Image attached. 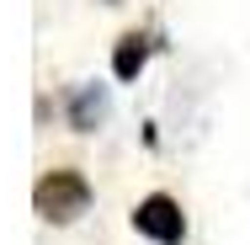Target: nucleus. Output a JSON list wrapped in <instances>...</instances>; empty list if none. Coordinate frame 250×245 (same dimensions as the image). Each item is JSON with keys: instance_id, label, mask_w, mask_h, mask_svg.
I'll return each mask as SVG.
<instances>
[{"instance_id": "obj_4", "label": "nucleus", "mask_w": 250, "mask_h": 245, "mask_svg": "<svg viewBox=\"0 0 250 245\" xmlns=\"http://www.w3.org/2000/svg\"><path fill=\"white\" fill-rule=\"evenodd\" d=\"M144 59H149V38H139V32H128L117 48H112V75L117 80H139V69H144Z\"/></svg>"}, {"instance_id": "obj_1", "label": "nucleus", "mask_w": 250, "mask_h": 245, "mask_svg": "<svg viewBox=\"0 0 250 245\" xmlns=\"http://www.w3.org/2000/svg\"><path fill=\"white\" fill-rule=\"evenodd\" d=\"M32 202H38V213L48 219V224H75L85 208H91V181L80 176V171H48L43 181H38V192H32Z\"/></svg>"}, {"instance_id": "obj_2", "label": "nucleus", "mask_w": 250, "mask_h": 245, "mask_svg": "<svg viewBox=\"0 0 250 245\" xmlns=\"http://www.w3.org/2000/svg\"><path fill=\"white\" fill-rule=\"evenodd\" d=\"M133 229H139L144 240H154V245H181V240H187L181 202H176V197H165V192L144 197V202L133 208Z\"/></svg>"}, {"instance_id": "obj_3", "label": "nucleus", "mask_w": 250, "mask_h": 245, "mask_svg": "<svg viewBox=\"0 0 250 245\" xmlns=\"http://www.w3.org/2000/svg\"><path fill=\"white\" fill-rule=\"evenodd\" d=\"M101 117H106V96H101L96 86L75 91V101H69V128H75V134H96Z\"/></svg>"}]
</instances>
